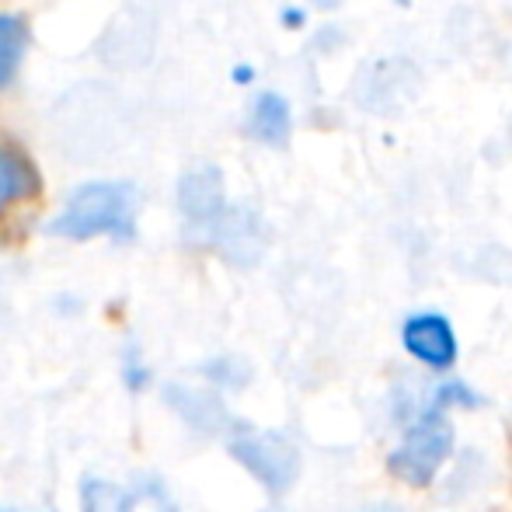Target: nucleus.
I'll use <instances>...</instances> for the list:
<instances>
[{"instance_id":"f257e3e1","label":"nucleus","mask_w":512,"mask_h":512,"mask_svg":"<svg viewBox=\"0 0 512 512\" xmlns=\"http://www.w3.org/2000/svg\"><path fill=\"white\" fill-rule=\"evenodd\" d=\"M49 234L67 241L115 237L129 241L136 234V189L126 182H91L67 199L63 213L49 223Z\"/></svg>"},{"instance_id":"f03ea898","label":"nucleus","mask_w":512,"mask_h":512,"mask_svg":"<svg viewBox=\"0 0 512 512\" xmlns=\"http://www.w3.org/2000/svg\"><path fill=\"white\" fill-rule=\"evenodd\" d=\"M450 457H453V425L446 418V411L429 401L415 415V422L405 429L401 443L394 446L387 467L405 485L425 488L439 478V471H443Z\"/></svg>"},{"instance_id":"7ed1b4c3","label":"nucleus","mask_w":512,"mask_h":512,"mask_svg":"<svg viewBox=\"0 0 512 512\" xmlns=\"http://www.w3.org/2000/svg\"><path fill=\"white\" fill-rule=\"evenodd\" d=\"M230 457L272 495H283L293 488L300 474V450L283 432L244 429L230 439Z\"/></svg>"},{"instance_id":"20e7f679","label":"nucleus","mask_w":512,"mask_h":512,"mask_svg":"<svg viewBox=\"0 0 512 512\" xmlns=\"http://www.w3.org/2000/svg\"><path fill=\"white\" fill-rule=\"evenodd\" d=\"M418 88H422V74L408 56H384V60H373L359 70V81L352 88L356 102L366 112H398L401 105L415 102Z\"/></svg>"},{"instance_id":"39448f33","label":"nucleus","mask_w":512,"mask_h":512,"mask_svg":"<svg viewBox=\"0 0 512 512\" xmlns=\"http://www.w3.org/2000/svg\"><path fill=\"white\" fill-rule=\"evenodd\" d=\"M401 345L411 359H418L422 366L436 373H446L457 366L460 345H457V331L436 310H418L401 324Z\"/></svg>"},{"instance_id":"423d86ee","label":"nucleus","mask_w":512,"mask_h":512,"mask_svg":"<svg viewBox=\"0 0 512 512\" xmlns=\"http://www.w3.org/2000/svg\"><path fill=\"white\" fill-rule=\"evenodd\" d=\"M178 206H182L185 220L192 227L213 230L216 220L227 213V196H223V175L213 164H203V168L189 171L178 185Z\"/></svg>"},{"instance_id":"0eeeda50","label":"nucleus","mask_w":512,"mask_h":512,"mask_svg":"<svg viewBox=\"0 0 512 512\" xmlns=\"http://www.w3.org/2000/svg\"><path fill=\"white\" fill-rule=\"evenodd\" d=\"M213 237L230 258L237 262H255L258 251H262V223L248 209H227V213L216 220Z\"/></svg>"},{"instance_id":"6e6552de","label":"nucleus","mask_w":512,"mask_h":512,"mask_svg":"<svg viewBox=\"0 0 512 512\" xmlns=\"http://www.w3.org/2000/svg\"><path fill=\"white\" fill-rule=\"evenodd\" d=\"M248 133L258 143H269V147H283L293 133V112L290 102L276 91H262L255 95V102L248 108Z\"/></svg>"},{"instance_id":"1a4fd4ad","label":"nucleus","mask_w":512,"mask_h":512,"mask_svg":"<svg viewBox=\"0 0 512 512\" xmlns=\"http://www.w3.org/2000/svg\"><path fill=\"white\" fill-rule=\"evenodd\" d=\"M39 192V171L25 154L11 147H0V213L25 203Z\"/></svg>"},{"instance_id":"9d476101","label":"nucleus","mask_w":512,"mask_h":512,"mask_svg":"<svg viewBox=\"0 0 512 512\" xmlns=\"http://www.w3.org/2000/svg\"><path fill=\"white\" fill-rule=\"evenodd\" d=\"M28 46V28L14 14H0V91L11 84V77L18 74L21 56Z\"/></svg>"},{"instance_id":"9b49d317","label":"nucleus","mask_w":512,"mask_h":512,"mask_svg":"<svg viewBox=\"0 0 512 512\" xmlns=\"http://www.w3.org/2000/svg\"><path fill=\"white\" fill-rule=\"evenodd\" d=\"M81 512H133V495L102 478H84Z\"/></svg>"},{"instance_id":"f8f14e48","label":"nucleus","mask_w":512,"mask_h":512,"mask_svg":"<svg viewBox=\"0 0 512 512\" xmlns=\"http://www.w3.org/2000/svg\"><path fill=\"white\" fill-rule=\"evenodd\" d=\"M168 401L189 418L192 425H203V429H216V422L223 418V405L209 394H196V391H185V387H171Z\"/></svg>"},{"instance_id":"ddd939ff","label":"nucleus","mask_w":512,"mask_h":512,"mask_svg":"<svg viewBox=\"0 0 512 512\" xmlns=\"http://www.w3.org/2000/svg\"><path fill=\"white\" fill-rule=\"evenodd\" d=\"M283 25L286 28H300V25H304V11H300V7H286V11H283Z\"/></svg>"},{"instance_id":"4468645a","label":"nucleus","mask_w":512,"mask_h":512,"mask_svg":"<svg viewBox=\"0 0 512 512\" xmlns=\"http://www.w3.org/2000/svg\"><path fill=\"white\" fill-rule=\"evenodd\" d=\"M352 512H401L398 506H363V509H352Z\"/></svg>"},{"instance_id":"2eb2a0df","label":"nucleus","mask_w":512,"mask_h":512,"mask_svg":"<svg viewBox=\"0 0 512 512\" xmlns=\"http://www.w3.org/2000/svg\"><path fill=\"white\" fill-rule=\"evenodd\" d=\"M248 81H251V70L241 67V70H237V84H248Z\"/></svg>"},{"instance_id":"dca6fc26","label":"nucleus","mask_w":512,"mask_h":512,"mask_svg":"<svg viewBox=\"0 0 512 512\" xmlns=\"http://www.w3.org/2000/svg\"><path fill=\"white\" fill-rule=\"evenodd\" d=\"M317 7H324V11H331V7H338V0H314Z\"/></svg>"},{"instance_id":"f3484780","label":"nucleus","mask_w":512,"mask_h":512,"mask_svg":"<svg viewBox=\"0 0 512 512\" xmlns=\"http://www.w3.org/2000/svg\"><path fill=\"white\" fill-rule=\"evenodd\" d=\"M0 512H18V509H0Z\"/></svg>"}]
</instances>
